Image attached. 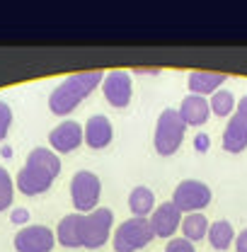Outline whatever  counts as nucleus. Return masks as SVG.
<instances>
[{"label": "nucleus", "mask_w": 247, "mask_h": 252, "mask_svg": "<svg viewBox=\"0 0 247 252\" xmlns=\"http://www.w3.org/2000/svg\"><path fill=\"white\" fill-rule=\"evenodd\" d=\"M102 80H104V73H102V70L75 73V75L65 78L61 85L51 93V97H49V109H51L54 114H59V117L70 114Z\"/></svg>", "instance_id": "2"}, {"label": "nucleus", "mask_w": 247, "mask_h": 252, "mask_svg": "<svg viewBox=\"0 0 247 252\" xmlns=\"http://www.w3.org/2000/svg\"><path fill=\"white\" fill-rule=\"evenodd\" d=\"M209 228L211 225H209V219L204 214H186L182 219V233H185V238L189 243H196V240L206 238Z\"/></svg>", "instance_id": "19"}, {"label": "nucleus", "mask_w": 247, "mask_h": 252, "mask_svg": "<svg viewBox=\"0 0 247 252\" xmlns=\"http://www.w3.org/2000/svg\"><path fill=\"white\" fill-rule=\"evenodd\" d=\"M182 211L172 204V201H165V204H160L157 209L153 211V216H151V228H153V233L157 238H167V240H172L175 238V233H177V228H182Z\"/></svg>", "instance_id": "9"}, {"label": "nucleus", "mask_w": 247, "mask_h": 252, "mask_svg": "<svg viewBox=\"0 0 247 252\" xmlns=\"http://www.w3.org/2000/svg\"><path fill=\"white\" fill-rule=\"evenodd\" d=\"M155 238L151 220L148 219H133L124 220L122 225L114 230V252H138L143 250Z\"/></svg>", "instance_id": "4"}, {"label": "nucleus", "mask_w": 247, "mask_h": 252, "mask_svg": "<svg viewBox=\"0 0 247 252\" xmlns=\"http://www.w3.org/2000/svg\"><path fill=\"white\" fill-rule=\"evenodd\" d=\"M112 223L114 216L107 206H99L90 214H85V240L83 248L88 250H99L102 245H107L109 235H112Z\"/></svg>", "instance_id": "7"}, {"label": "nucleus", "mask_w": 247, "mask_h": 252, "mask_svg": "<svg viewBox=\"0 0 247 252\" xmlns=\"http://www.w3.org/2000/svg\"><path fill=\"white\" fill-rule=\"evenodd\" d=\"M209 112H211V104L201 94H189L180 104V117L185 119L186 126H201L209 119Z\"/></svg>", "instance_id": "15"}, {"label": "nucleus", "mask_w": 247, "mask_h": 252, "mask_svg": "<svg viewBox=\"0 0 247 252\" xmlns=\"http://www.w3.org/2000/svg\"><path fill=\"white\" fill-rule=\"evenodd\" d=\"M165 252H196V250H194V243H189L186 238H172V240H167Z\"/></svg>", "instance_id": "23"}, {"label": "nucleus", "mask_w": 247, "mask_h": 252, "mask_svg": "<svg viewBox=\"0 0 247 252\" xmlns=\"http://www.w3.org/2000/svg\"><path fill=\"white\" fill-rule=\"evenodd\" d=\"M225 83V73H209V70H196L189 75V90L191 94H211L218 93V88Z\"/></svg>", "instance_id": "16"}, {"label": "nucleus", "mask_w": 247, "mask_h": 252, "mask_svg": "<svg viewBox=\"0 0 247 252\" xmlns=\"http://www.w3.org/2000/svg\"><path fill=\"white\" fill-rule=\"evenodd\" d=\"M238 114H243V117H247V94L238 102Z\"/></svg>", "instance_id": "27"}, {"label": "nucleus", "mask_w": 247, "mask_h": 252, "mask_svg": "<svg viewBox=\"0 0 247 252\" xmlns=\"http://www.w3.org/2000/svg\"><path fill=\"white\" fill-rule=\"evenodd\" d=\"M10 220L17 223V225H22V223L30 220V211H27V209H15V211L10 214Z\"/></svg>", "instance_id": "24"}, {"label": "nucleus", "mask_w": 247, "mask_h": 252, "mask_svg": "<svg viewBox=\"0 0 247 252\" xmlns=\"http://www.w3.org/2000/svg\"><path fill=\"white\" fill-rule=\"evenodd\" d=\"M114 131H112V122L104 117V114H94L88 119L85 124V143L93 148V151H99V148H107L109 141H112Z\"/></svg>", "instance_id": "13"}, {"label": "nucleus", "mask_w": 247, "mask_h": 252, "mask_svg": "<svg viewBox=\"0 0 247 252\" xmlns=\"http://www.w3.org/2000/svg\"><path fill=\"white\" fill-rule=\"evenodd\" d=\"M85 138V128L78 122H63L49 133V143L56 153H73Z\"/></svg>", "instance_id": "10"}, {"label": "nucleus", "mask_w": 247, "mask_h": 252, "mask_svg": "<svg viewBox=\"0 0 247 252\" xmlns=\"http://www.w3.org/2000/svg\"><path fill=\"white\" fill-rule=\"evenodd\" d=\"M211 187L199 182V180H185L175 187L172 194V204L182 211V214H199L201 209H206L211 204Z\"/></svg>", "instance_id": "6"}, {"label": "nucleus", "mask_w": 247, "mask_h": 252, "mask_svg": "<svg viewBox=\"0 0 247 252\" xmlns=\"http://www.w3.org/2000/svg\"><path fill=\"white\" fill-rule=\"evenodd\" d=\"M186 124L177 109H165L155 124V151L160 156H175L185 141Z\"/></svg>", "instance_id": "3"}, {"label": "nucleus", "mask_w": 247, "mask_h": 252, "mask_svg": "<svg viewBox=\"0 0 247 252\" xmlns=\"http://www.w3.org/2000/svg\"><path fill=\"white\" fill-rule=\"evenodd\" d=\"M211 112L216 114V117H228L238 104H235V97H233V93L230 90H218V93H214V97H211Z\"/></svg>", "instance_id": "20"}, {"label": "nucleus", "mask_w": 247, "mask_h": 252, "mask_svg": "<svg viewBox=\"0 0 247 252\" xmlns=\"http://www.w3.org/2000/svg\"><path fill=\"white\" fill-rule=\"evenodd\" d=\"M61 172V160L51 148H34L27 156V165L17 172V189L25 196H36L49 191Z\"/></svg>", "instance_id": "1"}, {"label": "nucleus", "mask_w": 247, "mask_h": 252, "mask_svg": "<svg viewBox=\"0 0 247 252\" xmlns=\"http://www.w3.org/2000/svg\"><path fill=\"white\" fill-rule=\"evenodd\" d=\"M223 148L228 153H243L247 148V117L238 112L230 117V122L223 131Z\"/></svg>", "instance_id": "14"}, {"label": "nucleus", "mask_w": 247, "mask_h": 252, "mask_svg": "<svg viewBox=\"0 0 247 252\" xmlns=\"http://www.w3.org/2000/svg\"><path fill=\"white\" fill-rule=\"evenodd\" d=\"M128 209H131V214L133 216H138V219H146L148 214H153L155 209V194L153 189L148 187H133L131 189V194H128Z\"/></svg>", "instance_id": "17"}, {"label": "nucleus", "mask_w": 247, "mask_h": 252, "mask_svg": "<svg viewBox=\"0 0 247 252\" xmlns=\"http://www.w3.org/2000/svg\"><path fill=\"white\" fill-rule=\"evenodd\" d=\"M206 146H209V136H204V133L196 136V148L199 151H206Z\"/></svg>", "instance_id": "26"}, {"label": "nucleus", "mask_w": 247, "mask_h": 252, "mask_svg": "<svg viewBox=\"0 0 247 252\" xmlns=\"http://www.w3.org/2000/svg\"><path fill=\"white\" fill-rule=\"evenodd\" d=\"M104 97L112 107H126L131 102V78L126 70H112L102 80Z\"/></svg>", "instance_id": "11"}, {"label": "nucleus", "mask_w": 247, "mask_h": 252, "mask_svg": "<svg viewBox=\"0 0 247 252\" xmlns=\"http://www.w3.org/2000/svg\"><path fill=\"white\" fill-rule=\"evenodd\" d=\"M12 196H15V182H12L10 172L5 167H0V211L10 209Z\"/></svg>", "instance_id": "21"}, {"label": "nucleus", "mask_w": 247, "mask_h": 252, "mask_svg": "<svg viewBox=\"0 0 247 252\" xmlns=\"http://www.w3.org/2000/svg\"><path fill=\"white\" fill-rule=\"evenodd\" d=\"M235 250H238V252H247V228L238 233V238H235Z\"/></svg>", "instance_id": "25"}, {"label": "nucleus", "mask_w": 247, "mask_h": 252, "mask_svg": "<svg viewBox=\"0 0 247 252\" xmlns=\"http://www.w3.org/2000/svg\"><path fill=\"white\" fill-rule=\"evenodd\" d=\"M56 245V233L49 225H25L15 235L17 252H51Z\"/></svg>", "instance_id": "8"}, {"label": "nucleus", "mask_w": 247, "mask_h": 252, "mask_svg": "<svg viewBox=\"0 0 247 252\" xmlns=\"http://www.w3.org/2000/svg\"><path fill=\"white\" fill-rule=\"evenodd\" d=\"M56 240L63 248H83L85 240V214H68L56 228Z\"/></svg>", "instance_id": "12"}, {"label": "nucleus", "mask_w": 247, "mask_h": 252, "mask_svg": "<svg viewBox=\"0 0 247 252\" xmlns=\"http://www.w3.org/2000/svg\"><path fill=\"white\" fill-rule=\"evenodd\" d=\"M209 243H211V248L214 250H228L230 248V243H235V230H233V225L228 223V220H216V223H211V228H209Z\"/></svg>", "instance_id": "18"}, {"label": "nucleus", "mask_w": 247, "mask_h": 252, "mask_svg": "<svg viewBox=\"0 0 247 252\" xmlns=\"http://www.w3.org/2000/svg\"><path fill=\"white\" fill-rule=\"evenodd\" d=\"M99 194H102V182L99 177L90 172V170H80L73 175L70 180V199H73V206L80 211V214H90L99 201Z\"/></svg>", "instance_id": "5"}, {"label": "nucleus", "mask_w": 247, "mask_h": 252, "mask_svg": "<svg viewBox=\"0 0 247 252\" xmlns=\"http://www.w3.org/2000/svg\"><path fill=\"white\" fill-rule=\"evenodd\" d=\"M10 124H12V109H10V104L0 102V141L7 136Z\"/></svg>", "instance_id": "22"}]
</instances>
